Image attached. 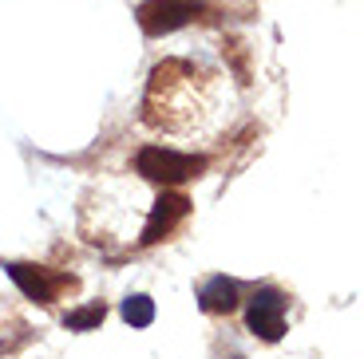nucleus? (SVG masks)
<instances>
[{
	"label": "nucleus",
	"instance_id": "f03ea898",
	"mask_svg": "<svg viewBox=\"0 0 364 359\" xmlns=\"http://www.w3.org/2000/svg\"><path fill=\"white\" fill-rule=\"evenodd\" d=\"M210 158L206 154H182L171 146H143L135 154V174L146 182H159V186H178V182H191L198 174H206Z\"/></svg>",
	"mask_w": 364,
	"mask_h": 359
},
{
	"label": "nucleus",
	"instance_id": "423d86ee",
	"mask_svg": "<svg viewBox=\"0 0 364 359\" xmlns=\"http://www.w3.org/2000/svg\"><path fill=\"white\" fill-rule=\"evenodd\" d=\"M191 198L186 194H178V189H171V194H163V198L151 201V214H146L143 221V233H139V245H159L166 241V237L178 229L186 217H191Z\"/></svg>",
	"mask_w": 364,
	"mask_h": 359
},
{
	"label": "nucleus",
	"instance_id": "f257e3e1",
	"mask_svg": "<svg viewBox=\"0 0 364 359\" xmlns=\"http://www.w3.org/2000/svg\"><path fill=\"white\" fill-rule=\"evenodd\" d=\"M222 75L194 60H163L146 79L143 123L178 138H202L222 123Z\"/></svg>",
	"mask_w": 364,
	"mask_h": 359
},
{
	"label": "nucleus",
	"instance_id": "39448f33",
	"mask_svg": "<svg viewBox=\"0 0 364 359\" xmlns=\"http://www.w3.org/2000/svg\"><path fill=\"white\" fill-rule=\"evenodd\" d=\"M285 312H289V297H285L282 288H273V285L257 288L250 308H246L250 332L265 343H277L285 336Z\"/></svg>",
	"mask_w": 364,
	"mask_h": 359
},
{
	"label": "nucleus",
	"instance_id": "7ed1b4c3",
	"mask_svg": "<svg viewBox=\"0 0 364 359\" xmlns=\"http://www.w3.org/2000/svg\"><path fill=\"white\" fill-rule=\"evenodd\" d=\"M4 272H9L12 285H16L28 300H36V304H55L64 292H75V285H80V280L68 277V272L44 269V265H24V260H9Z\"/></svg>",
	"mask_w": 364,
	"mask_h": 359
},
{
	"label": "nucleus",
	"instance_id": "0eeeda50",
	"mask_svg": "<svg viewBox=\"0 0 364 359\" xmlns=\"http://www.w3.org/2000/svg\"><path fill=\"white\" fill-rule=\"evenodd\" d=\"M237 285L230 277H210L206 285L198 288V308L206 316H230L237 308Z\"/></svg>",
	"mask_w": 364,
	"mask_h": 359
},
{
	"label": "nucleus",
	"instance_id": "1a4fd4ad",
	"mask_svg": "<svg viewBox=\"0 0 364 359\" xmlns=\"http://www.w3.org/2000/svg\"><path fill=\"white\" fill-rule=\"evenodd\" d=\"M119 312H123V320L131 328H151L155 324V300L146 297V292H135V297H127L119 304Z\"/></svg>",
	"mask_w": 364,
	"mask_h": 359
},
{
	"label": "nucleus",
	"instance_id": "20e7f679",
	"mask_svg": "<svg viewBox=\"0 0 364 359\" xmlns=\"http://www.w3.org/2000/svg\"><path fill=\"white\" fill-rule=\"evenodd\" d=\"M202 16H206L202 0H143L135 9V20L146 36H171V32H178V28L194 24Z\"/></svg>",
	"mask_w": 364,
	"mask_h": 359
},
{
	"label": "nucleus",
	"instance_id": "6e6552de",
	"mask_svg": "<svg viewBox=\"0 0 364 359\" xmlns=\"http://www.w3.org/2000/svg\"><path fill=\"white\" fill-rule=\"evenodd\" d=\"M103 320H107V304H103V300H91V304L72 308V312L64 316V328H72V332H91V328H100Z\"/></svg>",
	"mask_w": 364,
	"mask_h": 359
}]
</instances>
